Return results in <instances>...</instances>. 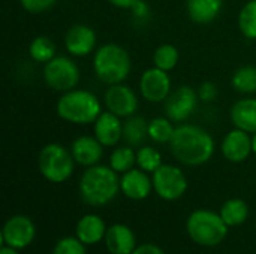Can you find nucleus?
<instances>
[{"mask_svg":"<svg viewBox=\"0 0 256 254\" xmlns=\"http://www.w3.org/2000/svg\"><path fill=\"white\" fill-rule=\"evenodd\" d=\"M214 139L202 127L188 123H180L176 127L170 150L174 159L184 166H202L214 154Z\"/></svg>","mask_w":256,"mask_h":254,"instance_id":"f257e3e1","label":"nucleus"},{"mask_svg":"<svg viewBox=\"0 0 256 254\" xmlns=\"http://www.w3.org/2000/svg\"><path fill=\"white\" fill-rule=\"evenodd\" d=\"M78 192L84 204L90 207H105L120 193V174L110 165H94L82 172Z\"/></svg>","mask_w":256,"mask_h":254,"instance_id":"f03ea898","label":"nucleus"},{"mask_svg":"<svg viewBox=\"0 0 256 254\" xmlns=\"http://www.w3.org/2000/svg\"><path fill=\"white\" fill-rule=\"evenodd\" d=\"M57 115L70 124H93L102 114V103L94 93L84 88H74L62 93L56 105Z\"/></svg>","mask_w":256,"mask_h":254,"instance_id":"7ed1b4c3","label":"nucleus"},{"mask_svg":"<svg viewBox=\"0 0 256 254\" xmlns=\"http://www.w3.org/2000/svg\"><path fill=\"white\" fill-rule=\"evenodd\" d=\"M93 70L106 85L122 84L132 70L130 54L118 43H105L94 51Z\"/></svg>","mask_w":256,"mask_h":254,"instance_id":"20e7f679","label":"nucleus"},{"mask_svg":"<svg viewBox=\"0 0 256 254\" xmlns=\"http://www.w3.org/2000/svg\"><path fill=\"white\" fill-rule=\"evenodd\" d=\"M228 226L219 213L200 208L189 214L186 220V232L189 238L201 247H216L222 244L228 235Z\"/></svg>","mask_w":256,"mask_h":254,"instance_id":"39448f33","label":"nucleus"},{"mask_svg":"<svg viewBox=\"0 0 256 254\" xmlns=\"http://www.w3.org/2000/svg\"><path fill=\"white\" fill-rule=\"evenodd\" d=\"M75 165L76 163L70 150L57 142L44 145L38 156V168L40 175L52 184L68 181L75 171Z\"/></svg>","mask_w":256,"mask_h":254,"instance_id":"423d86ee","label":"nucleus"},{"mask_svg":"<svg viewBox=\"0 0 256 254\" xmlns=\"http://www.w3.org/2000/svg\"><path fill=\"white\" fill-rule=\"evenodd\" d=\"M42 75L45 84L58 93H66L76 88L81 79L78 64L66 55H56L48 63H45Z\"/></svg>","mask_w":256,"mask_h":254,"instance_id":"0eeeda50","label":"nucleus"},{"mask_svg":"<svg viewBox=\"0 0 256 254\" xmlns=\"http://www.w3.org/2000/svg\"><path fill=\"white\" fill-rule=\"evenodd\" d=\"M153 192L166 202H176L188 190V178L176 165H162L152 174Z\"/></svg>","mask_w":256,"mask_h":254,"instance_id":"6e6552de","label":"nucleus"},{"mask_svg":"<svg viewBox=\"0 0 256 254\" xmlns=\"http://www.w3.org/2000/svg\"><path fill=\"white\" fill-rule=\"evenodd\" d=\"M198 91H195L189 85H180L164 102L165 115L174 123H183L192 117L198 106Z\"/></svg>","mask_w":256,"mask_h":254,"instance_id":"1a4fd4ad","label":"nucleus"},{"mask_svg":"<svg viewBox=\"0 0 256 254\" xmlns=\"http://www.w3.org/2000/svg\"><path fill=\"white\" fill-rule=\"evenodd\" d=\"M36 238V226L27 216L16 214L9 217L2 229V244L24 250Z\"/></svg>","mask_w":256,"mask_h":254,"instance_id":"9d476101","label":"nucleus"},{"mask_svg":"<svg viewBox=\"0 0 256 254\" xmlns=\"http://www.w3.org/2000/svg\"><path fill=\"white\" fill-rule=\"evenodd\" d=\"M104 105L106 111L116 114L120 118H129L136 114L140 100L136 93L129 87L122 84L108 85L104 93Z\"/></svg>","mask_w":256,"mask_h":254,"instance_id":"9b49d317","label":"nucleus"},{"mask_svg":"<svg viewBox=\"0 0 256 254\" xmlns=\"http://www.w3.org/2000/svg\"><path fill=\"white\" fill-rule=\"evenodd\" d=\"M140 94L144 100L150 103H160L168 99L171 94V78L170 73L153 66L142 72L140 78Z\"/></svg>","mask_w":256,"mask_h":254,"instance_id":"f8f14e48","label":"nucleus"},{"mask_svg":"<svg viewBox=\"0 0 256 254\" xmlns=\"http://www.w3.org/2000/svg\"><path fill=\"white\" fill-rule=\"evenodd\" d=\"M96 31L86 24H75L64 34V48L72 57H86L98 48Z\"/></svg>","mask_w":256,"mask_h":254,"instance_id":"ddd939ff","label":"nucleus"},{"mask_svg":"<svg viewBox=\"0 0 256 254\" xmlns=\"http://www.w3.org/2000/svg\"><path fill=\"white\" fill-rule=\"evenodd\" d=\"M222 156L231 163H242L249 159L252 154V135L234 127L230 130L222 144H220Z\"/></svg>","mask_w":256,"mask_h":254,"instance_id":"4468645a","label":"nucleus"},{"mask_svg":"<svg viewBox=\"0 0 256 254\" xmlns=\"http://www.w3.org/2000/svg\"><path fill=\"white\" fill-rule=\"evenodd\" d=\"M120 192L130 201H144L153 192V180L140 168H134L120 177Z\"/></svg>","mask_w":256,"mask_h":254,"instance_id":"2eb2a0df","label":"nucleus"},{"mask_svg":"<svg viewBox=\"0 0 256 254\" xmlns=\"http://www.w3.org/2000/svg\"><path fill=\"white\" fill-rule=\"evenodd\" d=\"M123 118L110 111H102L93 123V133L104 147H117L123 139Z\"/></svg>","mask_w":256,"mask_h":254,"instance_id":"dca6fc26","label":"nucleus"},{"mask_svg":"<svg viewBox=\"0 0 256 254\" xmlns=\"http://www.w3.org/2000/svg\"><path fill=\"white\" fill-rule=\"evenodd\" d=\"M70 153L74 156V160L76 165L90 168L94 165H99L104 156V145L96 139V136H88L82 135L78 136L72 145H70Z\"/></svg>","mask_w":256,"mask_h":254,"instance_id":"f3484780","label":"nucleus"},{"mask_svg":"<svg viewBox=\"0 0 256 254\" xmlns=\"http://www.w3.org/2000/svg\"><path fill=\"white\" fill-rule=\"evenodd\" d=\"M104 241L111 254H132L136 249V237L134 231L123 223L108 226Z\"/></svg>","mask_w":256,"mask_h":254,"instance_id":"a211bd4d","label":"nucleus"},{"mask_svg":"<svg viewBox=\"0 0 256 254\" xmlns=\"http://www.w3.org/2000/svg\"><path fill=\"white\" fill-rule=\"evenodd\" d=\"M108 226L98 214L82 216L75 226V237L86 246H94L105 240Z\"/></svg>","mask_w":256,"mask_h":254,"instance_id":"6ab92c4d","label":"nucleus"},{"mask_svg":"<svg viewBox=\"0 0 256 254\" xmlns=\"http://www.w3.org/2000/svg\"><path fill=\"white\" fill-rule=\"evenodd\" d=\"M234 127L250 135L256 133V97H243L237 100L230 112Z\"/></svg>","mask_w":256,"mask_h":254,"instance_id":"aec40b11","label":"nucleus"},{"mask_svg":"<svg viewBox=\"0 0 256 254\" xmlns=\"http://www.w3.org/2000/svg\"><path fill=\"white\" fill-rule=\"evenodd\" d=\"M224 7V0H186V12L196 24L213 22Z\"/></svg>","mask_w":256,"mask_h":254,"instance_id":"412c9836","label":"nucleus"},{"mask_svg":"<svg viewBox=\"0 0 256 254\" xmlns=\"http://www.w3.org/2000/svg\"><path fill=\"white\" fill-rule=\"evenodd\" d=\"M148 139V121L140 115H132L123 121V141L134 147L140 148Z\"/></svg>","mask_w":256,"mask_h":254,"instance_id":"4be33fe9","label":"nucleus"},{"mask_svg":"<svg viewBox=\"0 0 256 254\" xmlns=\"http://www.w3.org/2000/svg\"><path fill=\"white\" fill-rule=\"evenodd\" d=\"M219 214L228 228H238L244 225L249 217V205L240 198H232L224 202Z\"/></svg>","mask_w":256,"mask_h":254,"instance_id":"5701e85b","label":"nucleus"},{"mask_svg":"<svg viewBox=\"0 0 256 254\" xmlns=\"http://www.w3.org/2000/svg\"><path fill=\"white\" fill-rule=\"evenodd\" d=\"M136 165V151L130 145H120L114 147L112 153L110 154V166L117 174H124L134 169Z\"/></svg>","mask_w":256,"mask_h":254,"instance_id":"b1692460","label":"nucleus"},{"mask_svg":"<svg viewBox=\"0 0 256 254\" xmlns=\"http://www.w3.org/2000/svg\"><path fill=\"white\" fill-rule=\"evenodd\" d=\"M232 88L240 94H255L256 93V66L246 64L238 67L231 78Z\"/></svg>","mask_w":256,"mask_h":254,"instance_id":"393cba45","label":"nucleus"},{"mask_svg":"<svg viewBox=\"0 0 256 254\" xmlns=\"http://www.w3.org/2000/svg\"><path fill=\"white\" fill-rule=\"evenodd\" d=\"M166 115L165 117H156L148 121V139H152L156 144H170L172 139V135L176 132V127Z\"/></svg>","mask_w":256,"mask_h":254,"instance_id":"a878e982","label":"nucleus"},{"mask_svg":"<svg viewBox=\"0 0 256 254\" xmlns=\"http://www.w3.org/2000/svg\"><path fill=\"white\" fill-rule=\"evenodd\" d=\"M28 55L36 63H48L56 57V43L48 36H38L28 45Z\"/></svg>","mask_w":256,"mask_h":254,"instance_id":"bb28decb","label":"nucleus"},{"mask_svg":"<svg viewBox=\"0 0 256 254\" xmlns=\"http://www.w3.org/2000/svg\"><path fill=\"white\" fill-rule=\"evenodd\" d=\"M180 60V52L177 49V46L171 45V43H162L154 49L153 54V64L165 72L172 70Z\"/></svg>","mask_w":256,"mask_h":254,"instance_id":"cd10ccee","label":"nucleus"},{"mask_svg":"<svg viewBox=\"0 0 256 254\" xmlns=\"http://www.w3.org/2000/svg\"><path fill=\"white\" fill-rule=\"evenodd\" d=\"M164 165L162 154L152 145H141L136 150V166L147 174H153Z\"/></svg>","mask_w":256,"mask_h":254,"instance_id":"c85d7f7f","label":"nucleus"},{"mask_svg":"<svg viewBox=\"0 0 256 254\" xmlns=\"http://www.w3.org/2000/svg\"><path fill=\"white\" fill-rule=\"evenodd\" d=\"M238 28L244 37L256 40V0L246 1L240 9Z\"/></svg>","mask_w":256,"mask_h":254,"instance_id":"c756f323","label":"nucleus"},{"mask_svg":"<svg viewBox=\"0 0 256 254\" xmlns=\"http://www.w3.org/2000/svg\"><path fill=\"white\" fill-rule=\"evenodd\" d=\"M87 246L82 244L76 237H64L60 238L51 254H87Z\"/></svg>","mask_w":256,"mask_h":254,"instance_id":"7c9ffc66","label":"nucleus"},{"mask_svg":"<svg viewBox=\"0 0 256 254\" xmlns=\"http://www.w3.org/2000/svg\"><path fill=\"white\" fill-rule=\"evenodd\" d=\"M57 0H20V4L24 10L30 13H42L51 9Z\"/></svg>","mask_w":256,"mask_h":254,"instance_id":"2f4dec72","label":"nucleus"},{"mask_svg":"<svg viewBox=\"0 0 256 254\" xmlns=\"http://www.w3.org/2000/svg\"><path fill=\"white\" fill-rule=\"evenodd\" d=\"M198 96H200V100H202V102H213L218 97V87H216V84L210 82V81L202 82L200 85Z\"/></svg>","mask_w":256,"mask_h":254,"instance_id":"473e14b6","label":"nucleus"},{"mask_svg":"<svg viewBox=\"0 0 256 254\" xmlns=\"http://www.w3.org/2000/svg\"><path fill=\"white\" fill-rule=\"evenodd\" d=\"M132 254H166L159 246L153 244V243H144L141 246H136V249L134 250Z\"/></svg>","mask_w":256,"mask_h":254,"instance_id":"72a5a7b5","label":"nucleus"},{"mask_svg":"<svg viewBox=\"0 0 256 254\" xmlns=\"http://www.w3.org/2000/svg\"><path fill=\"white\" fill-rule=\"evenodd\" d=\"M130 10H132V15H134L136 19H146V18L148 16V13H150V7H148V4H147L144 0L136 1L135 6H134Z\"/></svg>","mask_w":256,"mask_h":254,"instance_id":"f704fd0d","label":"nucleus"},{"mask_svg":"<svg viewBox=\"0 0 256 254\" xmlns=\"http://www.w3.org/2000/svg\"><path fill=\"white\" fill-rule=\"evenodd\" d=\"M108 1L118 9H132L135 6V3L140 0H108Z\"/></svg>","mask_w":256,"mask_h":254,"instance_id":"c9c22d12","label":"nucleus"},{"mask_svg":"<svg viewBox=\"0 0 256 254\" xmlns=\"http://www.w3.org/2000/svg\"><path fill=\"white\" fill-rule=\"evenodd\" d=\"M21 250H18V249H14V247H9V246H4L3 244V247L0 249V254H20Z\"/></svg>","mask_w":256,"mask_h":254,"instance_id":"e433bc0d","label":"nucleus"},{"mask_svg":"<svg viewBox=\"0 0 256 254\" xmlns=\"http://www.w3.org/2000/svg\"><path fill=\"white\" fill-rule=\"evenodd\" d=\"M252 153L256 156V133L252 135Z\"/></svg>","mask_w":256,"mask_h":254,"instance_id":"4c0bfd02","label":"nucleus"},{"mask_svg":"<svg viewBox=\"0 0 256 254\" xmlns=\"http://www.w3.org/2000/svg\"><path fill=\"white\" fill-rule=\"evenodd\" d=\"M255 229H256V222H255Z\"/></svg>","mask_w":256,"mask_h":254,"instance_id":"58836bf2","label":"nucleus"}]
</instances>
